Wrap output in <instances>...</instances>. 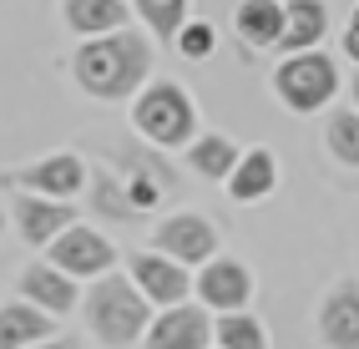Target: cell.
I'll list each match as a JSON object with an SVG mask.
<instances>
[{
	"mask_svg": "<svg viewBox=\"0 0 359 349\" xmlns=\"http://www.w3.org/2000/svg\"><path fill=\"white\" fill-rule=\"evenodd\" d=\"M212 46H218V31H212L208 20H193V26H182V36H177V51H182L187 61L212 56Z\"/></svg>",
	"mask_w": 359,
	"mask_h": 349,
	"instance_id": "d4e9b609",
	"label": "cell"
},
{
	"mask_svg": "<svg viewBox=\"0 0 359 349\" xmlns=\"http://www.w3.org/2000/svg\"><path fill=\"white\" fill-rule=\"evenodd\" d=\"M127 268H132V284L147 294L152 304H162V309L187 304L193 273H187L177 259H167V253H157V248H142V253H132V259H127Z\"/></svg>",
	"mask_w": 359,
	"mask_h": 349,
	"instance_id": "30bf717a",
	"label": "cell"
},
{
	"mask_svg": "<svg viewBox=\"0 0 359 349\" xmlns=\"http://www.w3.org/2000/svg\"><path fill=\"white\" fill-rule=\"evenodd\" d=\"M46 264H56L71 278H107L116 268V243L107 238V233L86 228V223H71L61 238L46 248Z\"/></svg>",
	"mask_w": 359,
	"mask_h": 349,
	"instance_id": "52a82bcc",
	"label": "cell"
},
{
	"mask_svg": "<svg viewBox=\"0 0 359 349\" xmlns=\"http://www.w3.org/2000/svg\"><path fill=\"white\" fill-rule=\"evenodd\" d=\"M324 147H329V157L339 162V167H359V111H349V107L329 111Z\"/></svg>",
	"mask_w": 359,
	"mask_h": 349,
	"instance_id": "7402d4cb",
	"label": "cell"
},
{
	"mask_svg": "<svg viewBox=\"0 0 359 349\" xmlns=\"http://www.w3.org/2000/svg\"><path fill=\"white\" fill-rule=\"evenodd\" d=\"M152 71V41L142 31H111L97 41H81L71 51V81L97 102H127L147 86Z\"/></svg>",
	"mask_w": 359,
	"mask_h": 349,
	"instance_id": "6da1fadb",
	"label": "cell"
},
{
	"mask_svg": "<svg viewBox=\"0 0 359 349\" xmlns=\"http://www.w3.org/2000/svg\"><path fill=\"white\" fill-rule=\"evenodd\" d=\"M278 188V157L269 147H248L238 157V167L228 172V198L233 203H258Z\"/></svg>",
	"mask_w": 359,
	"mask_h": 349,
	"instance_id": "ac0fdd59",
	"label": "cell"
},
{
	"mask_svg": "<svg viewBox=\"0 0 359 349\" xmlns=\"http://www.w3.org/2000/svg\"><path fill=\"white\" fill-rule=\"evenodd\" d=\"M86 193H91V207H97L107 223H142V213L132 207V198H127V188H122V177L107 172V162H102V167H91Z\"/></svg>",
	"mask_w": 359,
	"mask_h": 349,
	"instance_id": "44dd1931",
	"label": "cell"
},
{
	"mask_svg": "<svg viewBox=\"0 0 359 349\" xmlns=\"http://www.w3.org/2000/svg\"><path fill=\"white\" fill-rule=\"evenodd\" d=\"M132 11L147 20V31L157 41H177L187 26V0H132Z\"/></svg>",
	"mask_w": 359,
	"mask_h": 349,
	"instance_id": "cb8c5ba5",
	"label": "cell"
},
{
	"mask_svg": "<svg viewBox=\"0 0 359 349\" xmlns=\"http://www.w3.org/2000/svg\"><path fill=\"white\" fill-rule=\"evenodd\" d=\"M102 162L116 167V177H122V188H127V198H132V207H137L142 218L157 213L167 198H177V167L157 147L127 142V137H107Z\"/></svg>",
	"mask_w": 359,
	"mask_h": 349,
	"instance_id": "277c9868",
	"label": "cell"
},
{
	"mask_svg": "<svg viewBox=\"0 0 359 349\" xmlns=\"http://www.w3.org/2000/svg\"><path fill=\"white\" fill-rule=\"evenodd\" d=\"M147 304L152 299L132 284V273H107L91 278V289L81 294V314L86 329L97 334L107 349H127L147 334Z\"/></svg>",
	"mask_w": 359,
	"mask_h": 349,
	"instance_id": "7a4b0ae2",
	"label": "cell"
},
{
	"mask_svg": "<svg viewBox=\"0 0 359 349\" xmlns=\"http://www.w3.org/2000/svg\"><path fill=\"white\" fill-rule=\"evenodd\" d=\"M283 11H289V26H283L278 51L283 56L319 51V41L329 31V6H324V0H283Z\"/></svg>",
	"mask_w": 359,
	"mask_h": 349,
	"instance_id": "d6986e66",
	"label": "cell"
},
{
	"mask_svg": "<svg viewBox=\"0 0 359 349\" xmlns=\"http://www.w3.org/2000/svg\"><path fill=\"white\" fill-rule=\"evenodd\" d=\"M132 132L152 147H193L198 142V107L177 81H147L132 102Z\"/></svg>",
	"mask_w": 359,
	"mask_h": 349,
	"instance_id": "3957f363",
	"label": "cell"
},
{
	"mask_svg": "<svg viewBox=\"0 0 359 349\" xmlns=\"http://www.w3.org/2000/svg\"><path fill=\"white\" fill-rule=\"evenodd\" d=\"M36 349H81V339H71V334H56V339H46Z\"/></svg>",
	"mask_w": 359,
	"mask_h": 349,
	"instance_id": "4316f807",
	"label": "cell"
},
{
	"mask_svg": "<svg viewBox=\"0 0 359 349\" xmlns=\"http://www.w3.org/2000/svg\"><path fill=\"white\" fill-rule=\"evenodd\" d=\"M354 107H359V71H354Z\"/></svg>",
	"mask_w": 359,
	"mask_h": 349,
	"instance_id": "83f0119b",
	"label": "cell"
},
{
	"mask_svg": "<svg viewBox=\"0 0 359 349\" xmlns=\"http://www.w3.org/2000/svg\"><path fill=\"white\" fill-rule=\"evenodd\" d=\"M273 91L289 111H324L339 97V66L324 51H304V56H283V66L273 71Z\"/></svg>",
	"mask_w": 359,
	"mask_h": 349,
	"instance_id": "5b68a950",
	"label": "cell"
},
{
	"mask_svg": "<svg viewBox=\"0 0 359 349\" xmlns=\"http://www.w3.org/2000/svg\"><path fill=\"white\" fill-rule=\"evenodd\" d=\"M198 299H203V309H223V314H238L253 299V273L248 264H238V259H212L198 268Z\"/></svg>",
	"mask_w": 359,
	"mask_h": 349,
	"instance_id": "8fae6325",
	"label": "cell"
},
{
	"mask_svg": "<svg viewBox=\"0 0 359 349\" xmlns=\"http://www.w3.org/2000/svg\"><path fill=\"white\" fill-rule=\"evenodd\" d=\"M152 248L177 259L182 268H203V264L218 259V228L203 213H172L152 228Z\"/></svg>",
	"mask_w": 359,
	"mask_h": 349,
	"instance_id": "ba28073f",
	"label": "cell"
},
{
	"mask_svg": "<svg viewBox=\"0 0 359 349\" xmlns=\"http://www.w3.org/2000/svg\"><path fill=\"white\" fill-rule=\"evenodd\" d=\"M0 182H11L15 193H41V198H76L86 182H91V167L81 152H51L31 162V167H15V172H0Z\"/></svg>",
	"mask_w": 359,
	"mask_h": 349,
	"instance_id": "8992f818",
	"label": "cell"
},
{
	"mask_svg": "<svg viewBox=\"0 0 359 349\" xmlns=\"http://www.w3.org/2000/svg\"><path fill=\"white\" fill-rule=\"evenodd\" d=\"M20 299L36 304V309H46V314H56V319L81 304L76 278L61 273L56 264H26V273H20Z\"/></svg>",
	"mask_w": 359,
	"mask_h": 349,
	"instance_id": "5bb4252c",
	"label": "cell"
},
{
	"mask_svg": "<svg viewBox=\"0 0 359 349\" xmlns=\"http://www.w3.org/2000/svg\"><path fill=\"white\" fill-rule=\"evenodd\" d=\"M46 339H56V314L26 304V299L0 304V349H36Z\"/></svg>",
	"mask_w": 359,
	"mask_h": 349,
	"instance_id": "9a60e30c",
	"label": "cell"
},
{
	"mask_svg": "<svg viewBox=\"0 0 359 349\" xmlns=\"http://www.w3.org/2000/svg\"><path fill=\"white\" fill-rule=\"evenodd\" d=\"M212 344L218 349H269V334H263V324L253 314H223L218 324H212Z\"/></svg>",
	"mask_w": 359,
	"mask_h": 349,
	"instance_id": "603a6c76",
	"label": "cell"
},
{
	"mask_svg": "<svg viewBox=\"0 0 359 349\" xmlns=\"http://www.w3.org/2000/svg\"><path fill=\"white\" fill-rule=\"evenodd\" d=\"M11 218H15V233H20V243H26V248H51L61 233L76 223V203L41 198V193H15Z\"/></svg>",
	"mask_w": 359,
	"mask_h": 349,
	"instance_id": "9c48e42d",
	"label": "cell"
},
{
	"mask_svg": "<svg viewBox=\"0 0 359 349\" xmlns=\"http://www.w3.org/2000/svg\"><path fill=\"white\" fill-rule=\"evenodd\" d=\"M61 15H66V31H76L81 41H97L111 31H127L132 6L127 0H61Z\"/></svg>",
	"mask_w": 359,
	"mask_h": 349,
	"instance_id": "e0dca14e",
	"label": "cell"
},
{
	"mask_svg": "<svg viewBox=\"0 0 359 349\" xmlns=\"http://www.w3.org/2000/svg\"><path fill=\"white\" fill-rule=\"evenodd\" d=\"M147 349H212V319L198 304H172L147 324Z\"/></svg>",
	"mask_w": 359,
	"mask_h": 349,
	"instance_id": "7c38bea8",
	"label": "cell"
},
{
	"mask_svg": "<svg viewBox=\"0 0 359 349\" xmlns=\"http://www.w3.org/2000/svg\"><path fill=\"white\" fill-rule=\"evenodd\" d=\"M283 26H289V11H283V0H243V6L233 11V31L243 46H253V51H278L283 41Z\"/></svg>",
	"mask_w": 359,
	"mask_h": 349,
	"instance_id": "2e32d148",
	"label": "cell"
},
{
	"mask_svg": "<svg viewBox=\"0 0 359 349\" xmlns=\"http://www.w3.org/2000/svg\"><path fill=\"white\" fill-rule=\"evenodd\" d=\"M344 56L359 66V6H354V15H349V31H344Z\"/></svg>",
	"mask_w": 359,
	"mask_h": 349,
	"instance_id": "484cf974",
	"label": "cell"
},
{
	"mask_svg": "<svg viewBox=\"0 0 359 349\" xmlns=\"http://www.w3.org/2000/svg\"><path fill=\"white\" fill-rule=\"evenodd\" d=\"M319 339L329 349H359V284L339 278L319 304Z\"/></svg>",
	"mask_w": 359,
	"mask_h": 349,
	"instance_id": "4fadbf2b",
	"label": "cell"
},
{
	"mask_svg": "<svg viewBox=\"0 0 359 349\" xmlns=\"http://www.w3.org/2000/svg\"><path fill=\"white\" fill-rule=\"evenodd\" d=\"M238 152L228 137H218V132H198V142L187 147V167H193L198 177H208V182H228V172L238 167Z\"/></svg>",
	"mask_w": 359,
	"mask_h": 349,
	"instance_id": "ffe728a7",
	"label": "cell"
},
{
	"mask_svg": "<svg viewBox=\"0 0 359 349\" xmlns=\"http://www.w3.org/2000/svg\"><path fill=\"white\" fill-rule=\"evenodd\" d=\"M0 228H6V207H0Z\"/></svg>",
	"mask_w": 359,
	"mask_h": 349,
	"instance_id": "f1b7e54d",
	"label": "cell"
}]
</instances>
